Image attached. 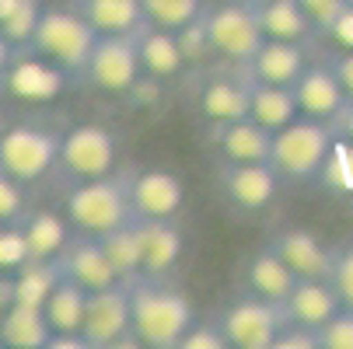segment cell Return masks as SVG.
Here are the masks:
<instances>
[{"label":"cell","instance_id":"11","mask_svg":"<svg viewBox=\"0 0 353 349\" xmlns=\"http://www.w3.org/2000/svg\"><path fill=\"white\" fill-rule=\"evenodd\" d=\"M221 189L238 210H266L280 189V171L270 161H224Z\"/></svg>","mask_w":353,"mask_h":349},{"label":"cell","instance_id":"44","mask_svg":"<svg viewBox=\"0 0 353 349\" xmlns=\"http://www.w3.org/2000/svg\"><path fill=\"white\" fill-rule=\"evenodd\" d=\"M18 60V45L0 32V84H4V77H8V70H11V63Z\"/></svg>","mask_w":353,"mask_h":349},{"label":"cell","instance_id":"38","mask_svg":"<svg viewBox=\"0 0 353 349\" xmlns=\"http://www.w3.org/2000/svg\"><path fill=\"white\" fill-rule=\"evenodd\" d=\"M179 45H182V56L185 63H196V60H203V53H214L210 49V35H207V14L203 18H196L192 25L179 28Z\"/></svg>","mask_w":353,"mask_h":349},{"label":"cell","instance_id":"9","mask_svg":"<svg viewBox=\"0 0 353 349\" xmlns=\"http://www.w3.org/2000/svg\"><path fill=\"white\" fill-rule=\"evenodd\" d=\"M116 136L105 129V126H74L70 133H63V143H60V168L63 175L70 178H102V175H112L116 168Z\"/></svg>","mask_w":353,"mask_h":349},{"label":"cell","instance_id":"20","mask_svg":"<svg viewBox=\"0 0 353 349\" xmlns=\"http://www.w3.org/2000/svg\"><path fill=\"white\" fill-rule=\"evenodd\" d=\"M74 11L98 35H137L147 25L140 0H74Z\"/></svg>","mask_w":353,"mask_h":349},{"label":"cell","instance_id":"15","mask_svg":"<svg viewBox=\"0 0 353 349\" xmlns=\"http://www.w3.org/2000/svg\"><path fill=\"white\" fill-rule=\"evenodd\" d=\"M270 248L301 279H329L332 273V248H325L312 231H301V227L280 231L270 241Z\"/></svg>","mask_w":353,"mask_h":349},{"label":"cell","instance_id":"32","mask_svg":"<svg viewBox=\"0 0 353 349\" xmlns=\"http://www.w3.org/2000/svg\"><path fill=\"white\" fill-rule=\"evenodd\" d=\"M60 279V266L57 259L53 262H25L18 279H14V301H25V304H39L49 297L53 283Z\"/></svg>","mask_w":353,"mask_h":349},{"label":"cell","instance_id":"22","mask_svg":"<svg viewBox=\"0 0 353 349\" xmlns=\"http://www.w3.org/2000/svg\"><path fill=\"white\" fill-rule=\"evenodd\" d=\"M283 304H287L290 321L312 325V328H322L343 308L329 279H297V286L290 290V297Z\"/></svg>","mask_w":353,"mask_h":349},{"label":"cell","instance_id":"46","mask_svg":"<svg viewBox=\"0 0 353 349\" xmlns=\"http://www.w3.org/2000/svg\"><path fill=\"white\" fill-rule=\"evenodd\" d=\"M245 4H252V8H256V4H266V0H245Z\"/></svg>","mask_w":353,"mask_h":349},{"label":"cell","instance_id":"10","mask_svg":"<svg viewBox=\"0 0 353 349\" xmlns=\"http://www.w3.org/2000/svg\"><path fill=\"white\" fill-rule=\"evenodd\" d=\"M81 335L88 349H105L123 342V335H130V283H116L88 293Z\"/></svg>","mask_w":353,"mask_h":349},{"label":"cell","instance_id":"28","mask_svg":"<svg viewBox=\"0 0 353 349\" xmlns=\"http://www.w3.org/2000/svg\"><path fill=\"white\" fill-rule=\"evenodd\" d=\"M259 25L266 32V39H283V42H301L312 35V25L301 11L297 0H266V4H256Z\"/></svg>","mask_w":353,"mask_h":349},{"label":"cell","instance_id":"14","mask_svg":"<svg viewBox=\"0 0 353 349\" xmlns=\"http://www.w3.org/2000/svg\"><path fill=\"white\" fill-rule=\"evenodd\" d=\"M133 231H137V244H140V266L143 276H165L179 255H182V234L172 220H158V217H130Z\"/></svg>","mask_w":353,"mask_h":349},{"label":"cell","instance_id":"43","mask_svg":"<svg viewBox=\"0 0 353 349\" xmlns=\"http://www.w3.org/2000/svg\"><path fill=\"white\" fill-rule=\"evenodd\" d=\"M329 129H332L336 140H343V143L353 147V98H346V102L336 109V116L329 119Z\"/></svg>","mask_w":353,"mask_h":349},{"label":"cell","instance_id":"34","mask_svg":"<svg viewBox=\"0 0 353 349\" xmlns=\"http://www.w3.org/2000/svg\"><path fill=\"white\" fill-rule=\"evenodd\" d=\"M39 18H42L39 0H11L8 11L0 14V32H4L14 45H28Z\"/></svg>","mask_w":353,"mask_h":349},{"label":"cell","instance_id":"31","mask_svg":"<svg viewBox=\"0 0 353 349\" xmlns=\"http://www.w3.org/2000/svg\"><path fill=\"white\" fill-rule=\"evenodd\" d=\"M147 25H158L168 32H179L203 18V0H140Z\"/></svg>","mask_w":353,"mask_h":349},{"label":"cell","instance_id":"23","mask_svg":"<svg viewBox=\"0 0 353 349\" xmlns=\"http://www.w3.org/2000/svg\"><path fill=\"white\" fill-rule=\"evenodd\" d=\"M297 273L273 252V248H263V252H256L248 259L245 266V283H248V293H259L266 297V301H287L290 290L297 286Z\"/></svg>","mask_w":353,"mask_h":349},{"label":"cell","instance_id":"6","mask_svg":"<svg viewBox=\"0 0 353 349\" xmlns=\"http://www.w3.org/2000/svg\"><path fill=\"white\" fill-rule=\"evenodd\" d=\"M207 35H210L214 56H221L234 67H248L252 56H256L266 42V32L259 25L256 8L245 4V0L214 8L207 14Z\"/></svg>","mask_w":353,"mask_h":349},{"label":"cell","instance_id":"16","mask_svg":"<svg viewBox=\"0 0 353 349\" xmlns=\"http://www.w3.org/2000/svg\"><path fill=\"white\" fill-rule=\"evenodd\" d=\"M290 91H294L297 112L301 116H312V119H322V123H329L336 116V109L346 102V94H343L336 74L325 63L305 67V74L290 84Z\"/></svg>","mask_w":353,"mask_h":349},{"label":"cell","instance_id":"18","mask_svg":"<svg viewBox=\"0 0 353 349\" xmlns=\"http://www.w3.org/2000/svg\"><path fill=\"white\" fill-rule=\"evenodd\" d=\"M217 147L224 161H270L273 129L256 123L252 116L234 123H217Z\"/></svg>","mask_w":353,"mask_h":349},{"label":"cell","instance_id":"36","mask_svg":"<svg viewBox=\"0 0 353 349\" xmlns=\"http://www.w3.org/2000/svg\"><path fill=\"white\" fill-rule=\"evenodd\" d=\"M28 262V244H25V231L14 224H0V273L21 269Z\"/></svg>","mask_w":353,"mask_h":349},{"label":"cell","instance_id":"35","mask_svg":"<svg viewBox=\"0 0 353 349\" xmlns=\"http://www.w3.org/2000/svg\"><path fill=\"white\" fill-rule=\"evenodd\" d=\"M329 283L339 297L343 308H353V241H346L343 248H332V273Z\"/></svg>","mask_w":353,"mask_h":349},{"label":"cell","instance_id":"12","mask_svg":"<svg viewBox=\"0 0 353 349\" xmlns=\"http://www.w3.org/2000/svg\"><path fill=\"white\" fill-rule=\"evenodd\" d=\"M57 266H60V276L81 283L88 293L123 283V276L116 273V266H112L109 255H105L102 241L91 237V234L81 237V241H74V244H67V252L57 255Z\"/></svg>","mask_w":353,"mask_h":349},{"label":"cell","instance_id":"1","mask_svg":"<svg viewBox=\"0 0 353 349\" xmlns=\"http://www.w3.org/2000/svg\"><path fill=\"white\" fill-rule=\"evenodd\" d=\"M192 328V304L179 290L158 286L154 276L130 283V332L140 346L179 349L182 335Z\"/></svg>","mask_w":353,"mask_h":349},{"label":"cell","instance_id":"19","mask_svg":"<svg viewBox=\"0 0 353 349\" xmlns=\"http://www.w3.org/2000/svg\"><path fill=\"white\" fill-rule=\"evenodd\" d=\"M199 109L210 123H234L245 119L252 109V77L248 70L241 77H214L203 94H199Z\"/></svg>","mask_w":353,"mask_h":349},{"label":"cell","instance_id":"8","mask_svg":"<svg viewBox=\"0 0 353 349\" xmlns=\"http://www.w3.org/2000/svg\"><path fill=\"white\" fill-rule=\"evenodd\" d=\"M140 53H137V35H98L91 56L84 63V77L98 91L126 94L140 84Z\"/></svg>","mask_w":353,"mask_h":349},{"label":"cell","instance_id":"25","mask_svg":"<svg viewBox=\"0 0 353 349\" xmlns=\"http://www.w3.org/2000/svg\"><path fill=\"white\" fill-rule=\"evenodd\" d=\"M84 304H88V290L67 276H60L42 301V315L53 328V335H81L84 321Z\"/></svg>","mask_w":353,"mask_h":349},{"label":"cell","instance_id":"37","mask_svg":"<svg viewBox=\"0 0 353 349\" xmlns=\"http://www.w3.org/2000/svg\"><path fill=\"white\" fill-rule=\"evenodd\" d=\"M322 349H353V308H339L322 328Z\"/></svg>","mask_w":353,"mask_h":349},{"label":"cell","instance_id":"7","mask_svg":"<svg viewBox=\"0 0 353 349\" xmlns=\"http://www.w3.org/2000/svg\"><path fill=\"white\" fill-rule=\"evenodd\" d=\"M60 133H49L42 126H11L0 133V168L14 175L21 185L39 182L60 165Z\"/></svg>","mask_w":353,"mask_h":349},{"label":"cell","instance_id":"27","mask_svg":"<svg viewBox=\"0 0 353 349\" xmlns=\"http://www.w3.org/2000/svg\"><path fill=\"white\" fill-rule=\"evenodd\" d=\"M248 116L276 133V129H283L287 123H294L301 112H297V102H294V91H290V87L252 81V109H248Z\"/></svg>","mask_w":353,"mask_h":349},{"label":"cell","instance_id":"2","mask_svg":"<svg viewBox=\"0 0 353 349\" xmlns=\"http://www.w3.org/2000/svg\"><path fill=\"white\" fill-rule=\"evenodd\" d=\"M332 129L322 119L312 116H297L283 129L273 133V151L270 165L280 171V178H315L325 171V161L332 154Z\"/></svg>","mask_w":353,"mask_h":349},{"label":"cell","instance_id":"29","mask_svg":"<svg viewBox=\"0 0 353 349\" xmlns=\"http://www.w3.org/2000/svg\"><path fill=\"white\" fill-rule=\"evenodd\" d=\"M21 231L28 244V262H53L67 248V227L57 213H32Z\"/></svg>","mask_w":353,"mask_h":349},{"label":"cell","instance_id":"13","mask_svg":"<svg viewBox=\"0 0 353 349\" xmlns=\"http://www.w3.org/2000/svg\"><path fill=\"white\" fill-rule=\"evenodd\" d=\"M182 182L172 171H140L130 178V207L133 217H158V220H172L182 210Z\"/></svg>","mask_w":353,"mask_h":349},{"label":"cell","instance_id":"17","mask_svg":"<svg viewBox=\"0 0 353 349\" xmlns=\"http://www.w3.org/2000/svg\"><path fill=\"white\" fill-rule=\"evenodd\" d=\"M245 70H248L252 81H259V84H283V87H290L301 74H305V49H301V42L266 39L263 49L252 56V63Z\"/></svg>","mask_w":353,"mask_h":349},{"label":"cell","instance_id":"4","mask_svg":"<svg viewBox=\"0 0 353 349\" xmlns=\"http://www.w3.org/2000/svg\"><path fill=\"white\" fill-rule=\"evenodd\" d=\"M94 42H98V32L77 11H42L28 45L49 63H57L60 70L81 74Z\"/></svg>","mask_w":353,"mask_h":349},{"label":"cell","instance_id":"42","mask_svg":"<svg viewBox=\"0 0 353 349\" xmlns=\"http://www.w3.org/2000/svg\"><path fill=\"white\" fill-rule=\"evenodd\" d=\"M325 67L336 74V81H339L343 94H346V98H353V49H346V53H332V56L325 60Z\"/></svg>","mask_w":353,"mask_h":349},{"label":"cell","instance_id":"30","mask_svg":"<svg viewBox=\"0 0 353 349\" xmlns=\"http://www.w3.org/2000/svg\"><path fill=\"white\" fill-rule=\"evenodd\" d=\"M98 241H102L105 255H109V262L116 266V273L123 276V283H133V279L143 273L133 220H126V224H119V227H112V231H105V234H98Z\"/></svg>","mask_w":353,"mask_h":349},{"label":"cell","instance_id":"3","mask_svg":"<svg viewBox=\"0 0 353 349\" xmlns=\"http://www.w3.org/2000/svg\"><path fill=\"white\" fill-rule=\"evenodd\" d=\"M133 217L130 207V178L102 175V178H88L67 195V220L81 234H105Z\"/></svg>","mask_w":353,"mask_h":349},{"label":"cell","instance_id":"39","mask_svg":"<svg viewBox=\"0 0 353 349\" xmlns=\"http://www.w3.org/2000/svg\"><path fill=\"white\" fill-rule=\"evenodd\" d=\"M21 207H25L21 182L0 168V224H14L21 217Z\"/></svg>","mask_w":353,"mask_h":349},{"label":"cell","instance_id":"5","mask_svg":"<svg viewBox=\"0 0 353 349\" xmlns=\"http://www.w3.org/2000/svg\"><path fill=\"white\" fill-rule=\"evenodd\" d=\"M287 321H290L287 304L266 301L259 293H245L224 311L221 332L231 349H273Z\"/></svg>","mask_w":353,"mask_h":349},{"label":"cell","instance_id":"45","mask_svg":"<svg viewBox=\"0 0 353 349\" xmlns=\"http://www.w3.org/2000/svg\"><path fill=\"white\" fill-rule=\"evenodd\" d=\"M11 301H14V279H4V273H0V311H4Z\"/></svg>","mask_w":353,"mask_h":349},{"label":"cell","instance_id":"33","mask_svg":"<svg viewBox=\"0 0 353 349\" xmlns=\"http://www.w3.org/2000/svg\"><path fill=\"white\" fill-rule=\"evenodd\" d=\"M315 35H332L353 18V0H297Z\"/></svg>","mask_w":353,"mask_h":349},{"label":"cell","instance_id":"40","mask_svg":"<svg viewBox=\"0 0 353 349\" xmlns=\"http://www.w3.org/2000/svg\"><path fill=\"white\" fill-rule=\"evenodd\" d=\"M273 349H322V335L312 325H301V321H287L283 332L276 335Z\"/></svg>","mask_w":353,"mask_h":349},{"label":"cell","instance_id":"21","mask_svg":"<svg viewBox=\"0 0 353 349\" xmlns=\"http://www.w3.org/2000/svg\"><path fill=\"white\" fill-rule=\"evenodd\" d=\"M53 339L46 315L39 304H25V301H11L0 311V342L11 349H46Z\"/></svg>","mask_w":353,"mask_h":349},{"label":"cell","instance_id":"41","mask_svg":"<svg viewBox=\"0 0 353 349\" xmlns=\"http://www.w3.org/2000/svg\"><path fill=\"white\" fill-rule=\"evenodd\" d=\"M179 349H228V339H224L221 325H199L182 335Z\"/></svg>","mask_w":353,"mask_h":349},{"label":"cell","instance_id":"24","mask_svg":"<svg viewBox=\"0 0 353 349\" xmlns=\"http://www.w3.org/2000/svg\"><path fill=\"white\" fill-rule=\"evenodd\" d=\"M137 53H140V67L150 77H175L185 67L179 35L158 25H143L137 32Z\"/></svg>","mask_w":353,"mask_h":349},{"label":"cell","instance_id":"26","mask_svg":"<svg viewBox=\"0 0 353 349\" xmlns=\"http://www.w3.org/2000/svg\"><path fill=\"white\" fill-rule=\"evenodd\" d=\"M60 67L49 63L46 56H32V60H14L4 84L14 91V94H25V98H49L60 91Z\"/></svg>","mask_w":353,"mask_h":349}]
</instances>
